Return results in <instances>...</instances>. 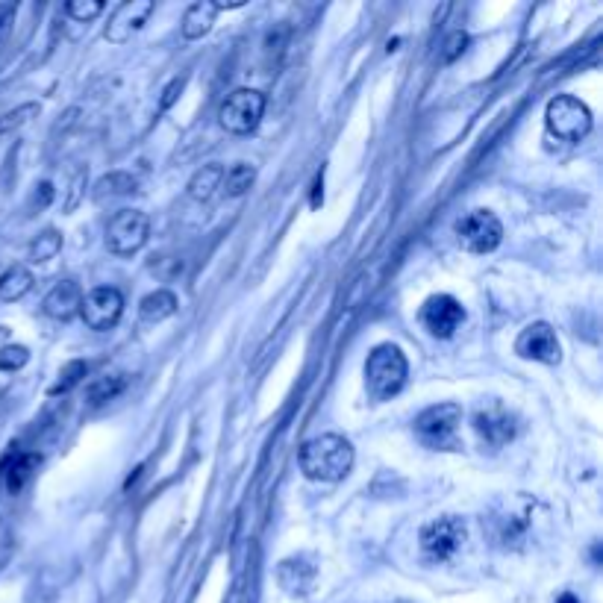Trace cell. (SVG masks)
I'll list each match as a JSON object with an SVG mask.
<instances>
[{"label":"cell","mask_w":603,"mask_h":603,"mask_svg":"<svg viewBox=\"0 0 603 603\" xmlns=\"http://www.w3.org/2000/svg\"><path fill=\"white\" fill-rule=\"evenodd\" d=\"M39 112H42L39 103H24V106L12 109V112H6V115H0V136H9V133L21 130V127L30 124Z\"/></svg>","instance_id":"cb8c5ba5"},{"label":"cell","mask_w":603,"mask_h":603,"mask_svg":"<svg viewBox=\"0 0 603 603\" xmlns=\"http://www.w3.org/2000/svg\"><path fill=\"white\" fill-rule=\"evenodd\" d=\"M124 389H127V374H106L86 386V401L89 406H103L106 401L118 398Z\"/></svg>","instance_id":"ffe728a7"},{"label":"cell","mask_w":603,"mask_h":603,"mask_svg":"<svg viewBox=\"0 0 603 603\" xmlns=\"http://www.w3.org/2000/svg\"><path fill=\"white\" fill-rule=\"evenodd\" d=\"M121 315H124V295L115 286H98L89 295H83L80 318L89 330L106 333L121 321Z\"/></svg>","instance_id":"ba28073f"},{"label":"cell","mask_w":603,"mask_h":603,"mask_svg":"<svg viewBox=\"0 0 603 603\" xmlns=\"http://www.w3.org/2000/svg\"><path fill=\"white\" fill-rule=\"evenodd\" d=\"M515 353L521 359H533L542 365H559V359H562L559 339L551 324H545V321H533L521 330V336L515 339Z\"/></svg>","instance_id":"30bf717a"},{"label":"cell","mask_w":603,"mask_h":603,"mask_svg":"<svg viewBox=\"0 0 603 603\" xmlns=\"http://www.w3.org/2000/svg\"><path fill=\"white\" fill-rule=\"evenodd\" d=\"M353 445L339 433H324L309 442H303L298 453L303 477L315 483H342L353 468Z\"/></svg>","instance_id":"6da1fadb"},{"label":"cell","mask_w":603,"mask_h":603,"mask_svg":"<svg viewBox=\"0 0 603 603\" xmlns=\"http://www.w3.org/2000/svg\"><path fill=\"white\" fill-rule=\"evenodd\" d=\"M268 98L259 89H236L218 109V124L233 136H248L259 127Z\"/></svg>","instance_id":"52a82bcc"},{"label":"cell","mask_w":603,"mask_h":603,"mask_svg":"<svg viewBox=\"0 0 603 603\" xmlns=\"http://www.w3.org/2000/svg\"><path fill=\"white\" fill-rule=\"evenodd\" d=\"M177 295L171 292V289H156L151 295H145L142 303H139V315H142V321H148V324H159V321H165V318H171L174 312H177Z\"/></svg>","instance_id":"ac0fdd59"},{"label":"cell","mask_w":603,"mask_h":603,"mask_svg":"<svg viewBox=\"0 0 603 603\" xmlns=\"http://www.w3.org/2000/svg\"><path fill=\"white\" fill-rule=\"evenodd\" d=\"M545 127L559 142H583L592 133V109L574 95H556L545 106Z\"/></svg>","instance_id":"3957f363"},{"label":"cell","mask_w":603,"mask_h":603,"mask_svg":"<svg viewBox=\"0 0 603 603\" xmlns=\"http://www.w3.org/2000/svg\"><path fill=\"white\" fill-rule=\"evenodd\" d=\"M153 0H124L112 15H109V24H106V42L112 45H124L130 42V36L136 30L145 27V21L151 18Z\"/></svg>","instance_id":"7c38bea8"},{"label":"cell","mask_w":603,"mask_h":603,"mask_svg":"<svg viewBox=\"0 0 603 603\" xmlns=\"http://www.w3.org/2000/svg\"><path fill=\"white\" fill-rule=\"evenodd\" d=\"M474 430H477V436H480L486 445H492V448H501V445H506V442L515 436V424H512L509 412H503L501 406H492V409L477 412Z\"/></svg>","instance_id":"5bb4252c"},{"label":"cell","mask_w":603,"mask_h":603,"mask_svg":"<svg viewBox=\"0 0 603 603\" xmlns=\"http://www.w3.org/2000/svg\"><path fill=\"white\" fill-rule=\"evenodd\" d=\"M101 12V0H68V3H65V15H68L71 21H77V24H89V21H95Z\"/></svg>","instance_id":"4316f807"},{"label":"cell","mask_w":603,"mask_h":603,"mask_svg":"<svg viewBox=\"0 0 603 603\" xmlns=\"http://www.w3.org/2000/svg\"><path fill=\"white\" fill-rule=\"evenodd\" d=\"M27 359H30V351L24 345H9L0 351V371H18L27 365Z\"/></svg>","instance_id":"83f0119b"},{"label":"cell","mask_w":603,"mask_h":603,"mask_svg":"<svg viewBox=\"0 0 603 603\" xmlns=\"http://www.w3.org/2000/svg\"><path fill=\"white\" fill-rule=\"evenodd\" d=\"M151 239V218L142 209H118L106 224V251L133 256Z\"/></svg>","instance_id":"5b68a950"},{"label":"cell","mask_w":603,"mask_h":603,"mask_svg":"<svg viewBox=\"0 0 603 603\" xmlns=\"http://www.w3.org/2000/svg\"><path fill=\"white\" fill-rule=\"evenodd\" d=\"M465 45H468V33H462V30H456V33H451V36L445 39V51H442V62H453V59H459V56L465 53Z\"/></svg>","instance_id":"f1b7e54d"},{"label":"cell","mask_w":603,"mask_h":603,"mask_svg":"<svg viewBox=\"0 0 603 603\" xmlns=\"http://www.w3.org/2000/svg\"><path fill=\"white\" fill-rule=\"evenodd\" d=\"M86 371H89V365L83 362V359H74V362H68L62 371H59V383L51 389V395H65V392H71L83 377H86Z\"/></svg>","instance_id":"484cf974"},{"label":"cell","mask_w":603,"mask_h":603,"mask_svg":"<svg viewBox=\"0 0 603 603\" xmlns=\"http://www.w3.org/2000/svg\"><path fill=\"white\" fill-rule=\"evenodd\" d=\"M59 251H62V233L59 230H53V227H48V230H42L36 239H33V245H30V262H36V265H42V262H51V259H56L59 256Z\"/></svg>","instance_id":"603a6c76"},{"label":"cell","mask_w":603,"mask_h":603,"mask_svg":"<svg viewBox=\"0 0 603 603\" xmlns=\"http://www.w3.org/2000/svg\"><path fill=\"white\" fill-rule=\"evenodd\" d=\"M80 303H83V289L74 280H59L48 292L42 309L53 321H71L74 315H80Z\"/></svg>","instance_id":"4fadbf2b"},{"label":"cell","mask_w":603,"mask_h":603,"mask_svg":"<svg viewBox=\"0 0 603 603\" xmlns=\"http://www.w3.org/2000/svg\"><path fill=\"white\" fill-rule=\"evenodd\" d=\"M33 274L24 265H12L0 274V301L15 303L21 301L30 289H33Z\"/></svg>","instance_id":"d6986e66"},{"label":"cell","mask_w":603,"mask_h":603,"mask_svg":"<svg viewBox=\"0 0 603 603\" xmlns=\"http://www.w3.org/2000/svg\"><path fill=\"white\" fill-rule=\"evenodd\" d=\"M556 603H580V601H577L571 592H565V595H559V598H556Z\"/></svg>","instance_id":"4dcf8cb0"},{"label":"cell","mask_w":603,"mask_h":603,"mask_svg":"<svg viewBox=\"0 0 603 603\" xmlns=\"http://www.w3.org/2000/svg\"><path fill=\"white\" fill-rule=\"evenodd\" d=\"M183 86H186V80H174L168 89H165V98H162V109H168L171 103L177 101V92H183Z\"/></svg>","instance_id":"f546056e"},{"label":"cell","mask_w":603,"mask_h":603,"mask_svg":"<svg viewBox=\"0 0 603 603\" xmlns=\"http://www.w3.org/2000/svg\"><path fill=\"white\" fill-rule=\"evenodd\" d=\"M39 465V456H21L12 468H9V474H6V489L15 495V492H21L24 486H27V480L33 477V468Z\"/></svg>","instance_id":"d4e9b609"},{"label":"cell","mask_w":603,"mask_h":603,"mask_svg":"<svg viewBox=\"0 0 603 603\" xmlns=\"http://www.w3.org/2000/svg\"><path fill=\"white\" fill-rule=\"evenodd\" d=\"M218 12H221V9H218V3H212V0H198V3H192V6L183 12V24H180L183 39H186V42H198V39H203V36L212 30Z\"/></svg>","instance_id":"2e32d148"},{"label":"cell","mask_w":603,"mask_h":603,"mask_svg":"<svg viewBox=\"0 0 603 603\" xmlns=\"http://www.w3.org/2000/svg\"><path fill=\"white\" fill-rule=\"evenodd\" d=\"M459 248L468 253H492L501 248L503 224L492 209H471L453 224Z\"/></svg>","instance_id":"8992f818"},{"label":"cell","mask_w":603,"mask_h":603,"mask_svg":"<svg viewBox=\"0 0 603 603\" xmlns=\"http://www.w3.org/2000/svg\"><path fill=\"white\" fill-rule=\"evenodd\" d=\"M221 180H224V168H221L218 162H209V165H203V168H198V171L192 174L186 192H189L192 201L206 203L221 189Z\"/></svg>","instance_id":"e0dca14e"},{"label":"cell","mask_w":603,"mask_h":603,"mask_svg":"<svg viewBox=\"0 0 603 603\" xmlns=\"http://www.w3.org/2000/svg\"><path fill=\"white\" fill-rule=\"evenodd\" d=\"M465 536H468V530H465L462 518L442 515L421 530V551L430 559H451L453 553L462 548Z\"/></svg>","instance_id":"9c48e42d"},{"label":"cell","mask_w":603,"mask_h":603,"mask_svg":"<svg viewBox=\"0 0 603 603\" xmlns=\"http://www.w3.org/2000/svg\"><path fill=\"white\" fill-rule=\"evenodd\" d=\"M253 183H256V168L248 162H236L230 171H224L221 189L227 192V198H242L251 192Z\"/></svg>","instance_id":"44dd1931"},{"label":"cell","mask_w":603,"mask_h":603,"mask_svg":"<svg viewBox=\"0 0 603 603\" xmlns=\"http://www.w3.org/2000/svg\"><path fill=\"white\" fill-rule=\"evenodd\" d=\"M462 321H465V309L453 295H433L421 306V324L436 339H451L462 327Z\"/></svg>","instance_id":"8fae6325"},{"label":"cell","mask_w":603,"mask_h":603,"mask_svg":"<svg viewBox=\"0 0 603 603\" xmlns=\"http://www.w3.org/2000/svg\"><path fill=\"white\" fill-rule=\"evenodd\" d=\"M409 377V362L398 345H377L365 359V389L371 401L383 403L401 395Z\"/></svg>","instance_id":"7a4b0ae2"},{"label":"cell","mask_w":603,"mask_h":603,"mask_svg":"<svg viewBox=\"0 0 603 603\" xmlns=\"http://www.w3.org/2000/svg\"><path fill=\"white\" fill-rule=\"evenodd\" d=\"M130 192H136V177L127 174V171H112V174H106L95 183V198L98 201H103L106 195L118 198V195H130Z\"/></svg>","instance_id":"7402d4cb"},{"label":"cell","mask_w":603,"mask_h":603,"mask_svg":"<svg viewBox=\"0 0 603 603\" xmlns=\"http://www.w3.org/2000/svg\"><path fill=\"white\" fill-rule=\"evenodd\" d=\"M277 580L289 595L306 598L315 586V565H309L306 559H283L277 568Z\"/></svg>","instance_id":"9a60e30c"},{"label":"cell","mask_w":603,"mask_h":603,"mask_svg":"<svg viewBox=\"0 0 603 603\" xmlns=\"http://www.w3.org/2000/svg\"><path fill=\"white\" fill-rule=\"evenodd\" d=\"M459 424H462V406L459 403H436L415 418V433L433 451H456L459 448V442H456Z\"/></svg>","instance_id":"277c9868"}]
</instances>
